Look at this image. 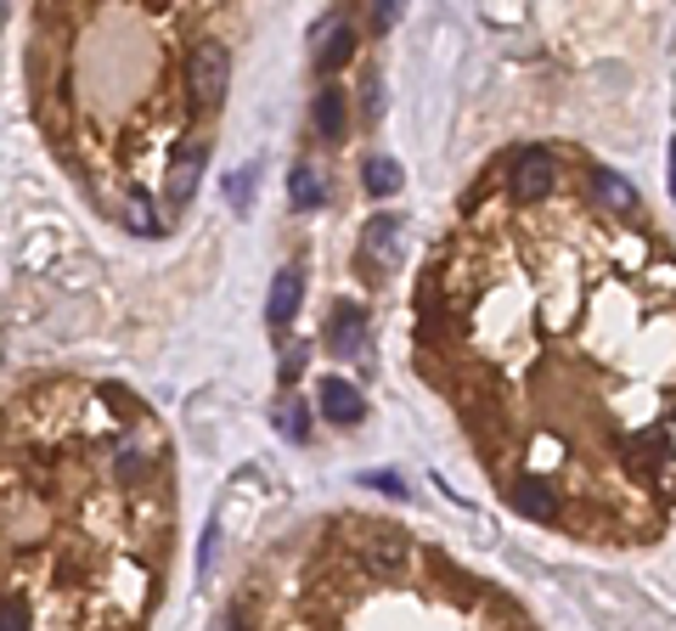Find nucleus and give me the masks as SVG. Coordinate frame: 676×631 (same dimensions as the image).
I'll list each match as a JSON object with an SVG mask.
<instances>
[{"label":"nucleus","instance_id":"nucleus-1","mask_svg":"<svg viewBox=\"0 0 676 631\" xmlns=\"http://www.w3.org/2000/svg\"><path fill=\"white\" fill-rule=\"evenodd\" d=\"M479 243L519 277V305L451 283V322L463 349L525 355L474 412L514 507L626 548L659 535L676 513V254L575 204L490 220Z\"/></svg>","mask_w":676,"mask_h":631},{"label":"nucleus","instance_id":"nucleus-2","mask_svg":"<svg viewBox=\"0 0 676 631\" xmlns=\"http://www.w3.org/2000/svg\"><path fill=\"white\" fill-rule=\"evenodd\" d=\"M553 193H558V158L547 147L514 152V164H507V198L536 209V204H553Z\"/></svg>","mask_w":676,"mask_h":631},{"label":"nucleus","instance_id":"nucleus-3","mask_svg":"<svg viewBox=\"0 0 676 631\" xmlns=\"http://www.w3.org/2000/svg\"><path fill=\"white\" fill-rule=\"evenodd\" d=\"M187 85H192V97L209 102V108L226 102V90H231V51L215 46V40L192 46V57H187Z\"/></svg>","mask_w":676,"mask_h":631},{"label":"nucleus","instance_id":"nucleus-4","mask_svg":"<svg viewBox=\"0 0 676 631\" xmlns=\"http://www.w3.org/2000/svg\"><path fill=\"white\" fill-rule=\"evenodd\" d=\"M203 158H209V141H181V152L169 158V175H163V193H169V204H187L192 193H198V175H203Z\"/></svg>","mask_w":676,"mask_h":631},{"label":"nucleus","instance_id":"nucleus-5","mask_svg":"<svg viewBox=\"0 0 676 631\" xmlns=\"http://www.w3.org/2000/svg\"><path fill=\"white\" fill-rule=\"evenodd\" d=\"M316 406H321V417H327V423H345V428H356V423L367 417L361 390H356V384H345V378H321Z\"/></svg>","mask_w":676,"mask_h":631},{"label":"nucleus","instance_id":"nucleus-6","mask_svg":"<svg viewBox=\"0 0 676 631\" xmlns=\"http://www.w3.org/2000/svg\"><path fill=\"white\" fill-rule=\"evenodd\" d=\"M361 338H367V322H361V305H332V322H327V344H332V355H356L361 349Z\"/></svg>","mask_w":676,"mask_h":631},{"label":"nucleus","instance_id":"nucleus-7","mask_svg":"<svg viewBox=\"0 0 676 631\" xmlns=\"http://www.w3.org/2000/svg\"><path fill=\"white\" fill-rule=\"evenodd\" d=\"M299 299H305V277H299V265L277 270V283H271V299H266V316H271V327H288V322H294V310H299Z\"/></svg>","mask_w":676,"mask_h":631},{"label":"nucleus","instance_id":"nucleus-8","mask_svg":"<svg viewBox=\"0 0 676 631\" xmlns=\"http://www.w3.org/2000/svg\"><path fill=\"white\" fill-rule=\"evenodd\" d=\"M350 46H356V29L345 18H321L316 23V68H338L350 57Z\"/></svg>","mask_w":676,"mask_h":631},{"label":"nucleus","instance_id":"nucleus-9","mask_svg":"<svg viewBox=\"0 0 676 631\" xmlns=\"http://www.w3.org/2000/svg\"><path fill=\"white\" fill-rule=\"evenodd\" d=\"M321 198H327V175L316 164H294V175H288V204L305 215V209H321Z\"/></svg>","mask_w":676,"mask_h":631},{"label":"nucleus","instance_id":"nucleus-10","mask_svg":"<svg viewBox=\"0 0 676 631\" xmlns=\"http://www.w3.org/2000/svg\"><path fill=\"white\" fill-rule=\"evenodd\" d=\"M361 248H367V259H378V265H395L400 259V220H372L367 226V237H361Z\"/></svg>","mask_w":676,"mask_h":631},{"label":"nucleus","instance_id":"nucleus-11","mask_svg":"<svg viewBox=\"0 0 676 631\" xmlns=\"http://www.w3.org/2000/svg\"><path fill=\"white\" fill-rule=\"evenodd\" d=\"M316 130H321L327 141L345 136V90H338V85H321V90H316Z\"/></svg>","mask_w":676,"mask_h":631},{"label":"nucleus","instance_id":"nucleus-12","mask_svg":"<svg viewBox=\"0 0 676 631\" xmlns=\"http://www.w3.org/2000/svg\"><path fill=\"white\" fill-rule=\"evenodd\" d=\"M592 187H598V204L620 220V215H637V193L626 187L620 175H592Z\"/></svg>","mask_w":676,"mask_h":631},{"label":"nucleus","instance_id":"nucleus-13","mask_svg":"<svg viewBox=\"0 0 676 631\" xmlns=\"http://www.w3.org/2000/svg\"><path fill=\"white\" fill-rule=\"evenodd\" d=\"M361 180H367V193H372V198H395V193H400V180H406V169H400L395 158H367Z\"/></svg>","mask_w":676,"mask_h":631},{"label":"nucleus","instance_id":"nucleus-14","mask_svg":"<svg viewBox=\"0 0 676 631\" xmlns=\"http://www.w3.org/2000/svg\"><path fill=\"white\" fill-rule=\"evenodd\" d=\"M0 631H29V609H23V598H0Z\"/></svg>","mask_w":676,"mask_h":631},{"label":"nucleus","instance_id":"nucleus-15","mask_svg":"<svg viewBox=\"0 0 676 631\" xmlns=\"http://www.w3.org/2000/svg\"><path fill=\"white\" fill-rule=\"evenodd\" d=\"M282 428H288L294 440H305V434H310V417H305V406H299V401H294V406H282Z\"/></svg>","mask_w":676,"mask_h":631},{"label":"nucleus","instance_id":"nucleus-16","mask_svg":"<svg viewBox=\"0 0 676 631\" xmlns=\"http://www.w3.org/2000/svg\"><path fill=\"white\" fill-rule=\"evenodd\" d=\"M226 187H231V204H237V209H242V204H248V175H242V169H237V175H231V180H226Z\"/></svg>","mask_w":676,"mask_h":631},{"label":"nucleus","instance_id":"nucleus-17","mask_svg":"<svg viewBox=\"0 0 676 631\" xmlns=\"http://www.w3.org/2000/svg\"><path fill=\"white\" fill-rule=\"evenodd\" d=\"M367 485H372V491H389V496H400V480H395V474H367Z\"/></svg>","mask_w":676,"mask_h":631},{"label":"nucleus","instance_id":"nucleus-18","mask_svg":"<svg viewBox=\"0 0 676 631\" xmlns=\"http://www.w3.org/2000/svg\"><path fill=\"white\" fill-rule=\"evenodd\" d=\"M0 29H7V7H0Z\"/></svg>","mask_w":676,"mask_h":631}]
</instances>
